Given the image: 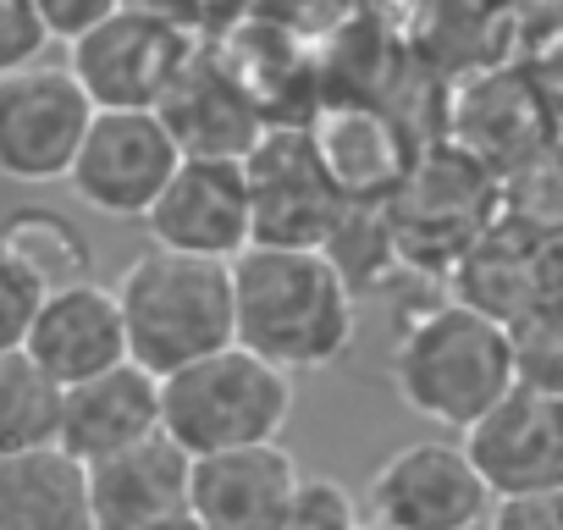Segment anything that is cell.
Wrapping results in <instances>:
<instances>
[{"mask_svg": "<svg viewBox=\"0 0 563 530\" xmlns=\"http://www.w3.org/2000/svg\"><path fill=\"white\" fill-rule=\"evenodd\" d=\"M23 354L62 393L128 365V332H122L117 294L100 288V283H84V288L40 299V310L29 321V338H23Z\"/></svg>", "mask_w": 563, "mask_h": 530, "instance_id": "5bb4252c", "label": "cell"}, {"mask_svg": "<svg viewBox=\"0 0 563 530\" xmlns=\"http://www.w3.org/2000/svg\"><path fill=\"white\" fill-rule=\"evenodd\" d=\"M177 166L183 150L155 111H95L67 188L106 221H144Z\"/></svg>", "mask_w": 563, "mask_h": 530, "instance_id": "52a82bcc", "label": "cell"}, {"mask_svg": "<svg viewBox=\"0 0 563 530\" xmlns=\"http://www.w3.org/2000/svg\"><path fill=\"white\" fill-rule=\"evenodd\" d=\"M486 530H563V486L530 492V497H497L486 514Z\"/></svg>", "mask_w": 563, "mask_h": 530, "instance_id": "f1b7e54d", "label": "cell"}, {"mask_svg": "<svg viewBox=\"0 0 563 530\" xmlns=\"http://www.w3.org/2000/svg\"><path fill=\"white\" fill-rule=\"evenodd\" d=\"M117 310L128 332V360L155 382L238 343L232 321V265L144 249L117 277Z\"/></svg>", "mask_w": 563, "mask_h": 530, "instance_id": "7a4b0ae2", "label": "cell"}, {"mask_svg": "<svg viewBox=\"0 0 563 530\" xmlns=\"http://www.w3.org/2000/svg\"><path fill=\"white\" fill-rule=\"evenodd\" d=\"M371 519L387 530H481L492 492L459 442H409L371 475Z\"/></svg>", "mask_w": 563, "mask_h": 530, "instance_id": "30bf717a", "label": "cell"}, {"mask_svg": "<svg viewBox=\"0 0 563 530\" xmlns=\"http://www.w3.org/2000/svg\"><path fill=\"white\" fill-rule=\"evenodd\" d=\"M144 227L150 243L166 254L232 265L254 243V199L243 161H183Z\"/></svg>", "mask_w": 563, "mask_h": 530, "instance_id": "8fae6325", "label": "cell"}, {"mask_svg": "<svg viewBox=\"0 0 563 530\" xmlns=\"http://www.w3.org/2000/svg\"><path fill=\"white\" fill-rule=\"evenodd\" d=\"M514 349V387L563 398V299H541L530 316L508 327Z\"/></svg>", "mask_w": 563, "mask_h": 530, "instance_id": "cb8c5ba5", "label": "cell"}, {"mask_svg": "<svg viewBox=\"0 0 563 530\" xmlns=\"http://www.w3.org/2000/svg\"><path fill=\"white\" fill-rule=\"evenodd\" d=\"M453 305L497 321V327H514L519 316H530L547 288H541V238L514 227V221H492L470 249L464 260L453 265Z\"/></svg>", "mask_w": 563, "mask_h": 530, "instance_id": "ac0fdd59", "label": "cell"}, {"mask_svg": "<svg viewBox=\"0 0 563 530\" xmlns=\"http://www.w3.org/2000/svg\"><path fill=\"white\" fill-rule=\"evenodd\" d=\"M194 459L161 431L117 459L89 464V514L95 530H155L188 514Z\"/></svg>", "mask_w": 563, "mask_h": 530, "instance_id": "2e32d148", "label": "cell"}, {"mask_svg": "<svg viewBox=\"0 0 563 530\" xmlns=\"http://www.w3.org/2000/svg\"><path fill=\"white\" fill-rule=\"evenodd\" d=\"M45 45H51V34L34 12V0H0V78L40 67Z\"/></svg>", "mask_w": 563, "mask_h": 530, "instance_id": "484cf974", "label": "cell"}, {"mask_svg": "<svg viewBox=\"0 0 563 530\" xmlns=\"http://www.w3.org/2000/svg\"><path fill=\"white\" fill-rule=\"evenodd\" d=\"M155 530H205L194 514H183V519H166V525H155Z\"/></svg>", "mask_w": 563, "mask_h": 530, "instance_id": "f546056e", "label": "cell"}, {"mask_svg": "<svg viewBox=\"0 0 563 530\" xmlns=\"http://www.w3.org/2000/svg\"><path fill=\"white\" fill-rule=\"evenodd\" d=\"M254 199V243L265 249H327L354 205L332 188L310 128H265L243 161Z\"/></svg>", "mask_w": 563, "mask_h": 530, "instance_id": "8992f818", "label": "cell"}, {"mask_svg": "<svg viewBox=\"0 0 563 530\" xmlns=\"http://www.w3.org/2000/svg\"><path fill=\"white\" fill-rule=\"evenodd\" d=\"M194 51L199 45L172 18L122 7L117 18L67 45V73L78 78L95 111H161Z\"/></svg>", "mask_w": 563, "mask_h": 530, "instance_id": "5b68a950", "label": "cell"}, {"mask_svg": "<svg viewBox=\"0 0 563 530\" xmlns=\"http://www.w3.org/2000/svg\"><path fill=\"white\" fill-rule=\"evenodd\" d=\"M276 530H360L354 492L343 481H332V475H310Z\"/></svg>", "mask_w": 563, "mask_h": 530, "instance_id": "d4e9b609", "label": "cell"}, {"mask_svg": "<svg viewBox=\"0 0 563 530\" xmlns=\"http://www.w3.org/2000/svg\"><path fill=\"white\" fill-rule=\"evenodd\" d=\"M89 122H95V106L67 67L40 62L0 78V177L67 183Z\"/></svg>", "mask_w": 563, "mask_h": 530, "instance_id": "9c48e42d", "label": "cell"}, {"mask_svg": "<svg viewBox=\"0 0 563 530\" xmlns=\"http://www.w3.org/2000/svg\"><path fill=\"white\" fill-rule=\"evenodd\" d=\"M310 139H316V155L332 177V188L343 194V205H376V199H393L409 177L404 166V150H398V133L393 122H382L376 111H360V106H332L321 111L316 122H305Z\"/></svg>", "mask_w": 563, "mask_h": 530, "instance_id": "d6986e66", "label": "cell"}, {"mask_svg": "<svg viewBox=\"0 0 563 530\" xmlns=\"http://www.w3.org/2000/svg\"><path fill=\"white\" fill-rule=\"evenodd\" d=\"M393 387L409 415L470 431L481 415H492L514 393V349L508 327L464 310V305H431L409 316L393 349Z\"/></svg>", "mask_w": 563, "mask_h": 530, "instance_id": "3957f363", "label": "cell"}, {"mask_svg": "<svg viewBox=\"0 0 563 530\" xmlns=\"http://www.w3.org/2000/svg\"><path fill=\"white\" fill-rule=\"evenodd\" d=\"M503 221L558 238L563 232V144L536 150L525 166L503 177Z\"/></svg>", "mask_w": 563, "mask_h": 530, "instance_id": "603a6c76", "label": "cell"}, {"mask_svg": "<svg viewBox=\"0 0 563 530\" xmlns=\"http://www.w3.org/2000/svg\"><path fill=\"white\" fill-rule=\"evenodd\" d=\"M40 310V288L0 254V354H18L29 338V321Z\"/></svg>", "mask_w": 563, "mask_h": 530, "instance_id": "4316f807", "label": "cell"}, {"mask_svg": "<svg viewBox=\"0 0 563 530\" xmlns=\"http://www.w3.org/2000/svg\"><path fill=\"white\" fill-rule=\"evenodd\" d=\"M232 321L238 349L276 371H327L354 343V288L327 249H265L249 243L232 260Z\"/></svg>", "mask_w": 563, "mask_h": 530, "instance_id": "6da1fadb", "label": "cell"}, {"mask_svg": "<svg viewBox=\"0 0 563 530\" xmlns=\"http://www.w3.org/2000/svg\"><path fill=\"white\" fill-rule=\"evenodd\" d=\"M0 530H95L89 470L62 448L0 459Z\"/></svg>", "mask_w": 563, "mask_h": 530, "instance_id": "ffe728a7", "label": "cell"}, {"mask_svg": "<svg viewBox=\"0 0 563 530\" xmlns=\"http://www.w3.org/2000/svg\"><path fill=\"white\" fill-rule=\"evenodd\" d=\"M155 117L177 139L183 161H249V150L265 133L260 106L227 73V62L205 45L194 51V62L183 67V78L172 84V95L161 100Z\"/></svg>", "mask_w": 563, "mask_h": 530, "instance_id": "9a60e30c", "label": "cell"}, {"mask_svg": "<svg viewBox=\"0 0 563 530\" xmlns=\"http://www.w3.org/2000/svg\"><path fill=\"white\" fill-rule=\"evenodd\" d=\"M161 437V382L139 371L133 360L62 393V437L56 448L78 459L84 470L100 459H117L139 442Z\"/></svg>", "mask_w": 563, "mask_h": 530, "instance_id": "e0dca14e", "label": "cell"}, {"mask_svg": "<svg viewBox=\"0 0 563 530\" xmlns=\"http://www.w3.org/2000/svg\"><path fill=\"white\" fill-rule=\"evenodd\" d=\"M62 437V387L18 349L0 354V459L56 448Z\"/></svg>", "mask_w": 563, "mask_h": 530, "instance_id": "7402d4cb", "label": "cell"}, {"mask_svg": "<svg viewBox=\"0 0 563 530\" xmlns=\"http://www.w3.org/2000/svg\"><path fill=\"white\" fill-rule=\"evenodd\" d=\"M299 486H305L299 459L282 442L210 453V459H194L188 514L205 530H276L282 514L294 508Z\"/></svg>", "mask_w": 563, "mask_h": 530, "instance_id": "4fadbf2b", "label": "cell"}, {"mask_svg": "<svg viewBox=\"0 0 563 530\" xmlns=\"http://www.w3.org/2000/svg\"><path fill=\"white\" fill-rule=\"evenodd\" d=\"M34 12H40V23H45L51 40L73 45V40H84L89 29H100L106 18H117L122 0H34Z\"/></svg>", "mask_w": 563, "mask_h": 530, "instance_id": "83f0119b", "label": "cell"}, {"mask_svg": "<svg viewBox=\"0 0 563 530\" xmlns=\"http://www.w3.org/2000/svg\"><path fill=\"white\" fill-rule=\"evenodd\" d=\"M360 530H387V525H376V519H360Z\"/></svg>", "mask_w": 563, "mask_h": 530, "instance_id": "4dcf8cb0", "label": "cell"}, {"mask_svg": "<svg viewBox=\"0 0 563 530\" xmlns=\"http://www.w3.org/2000/svg\"><path fill=\"white\" fill-rule=\"evenodd\" d=\"M288 420H294V376L238 343L161 382V431L188 459L282 442Z\"/></svg>", "mask_w": 563, "mask_h": 530, "instance_id": "277c9868", "label": "cell"}, {"mask_svg": "<svg viewBox=\"0 0 563 530\" xmlns=\"http://www.w3.org/2000/svg\"><path fill=\"white\" fill-rule=\"evenodd\" d=\"M0 254L40 288V299L95 283V249L84 227L51 205H18L0 216Z\"/></svg>", "mask_w": 563, "mask_h": 530, "instance_id": "44dd1931", "label": "cell"}, {"mask_svg": "<svg viewBox=\"0 0 563 530\" xmlns=\"http://www.w3.org/2000/svg\"><path fill=\"white\" fill-rule=\"evenodd\" d=\"M497 497H530L563 486V398L514 387L492 415H481L459 442Z\"/></svg>", "mask_w": 563, "mask_h": 530, "instance_id": "7c38bea8", "label": "cell"}, {"mask_svg": "<svg viewBox=\"0 0 563 530\" xmlns=\"http://www.w3.org/2000/svg\"><path fill=\"white\" fill-rule=\"evenodd\" d=\"M497 199H503V188L464 150H448V155L420 161L404 177V188L387 199V232H393L398 260L459 265L464 249L497 221L492 216Z\"/></svg>", "mask_w": 563, "mask_h": 530, "instance_id": "ba28073f", "label": "cell"}]
</instances>
